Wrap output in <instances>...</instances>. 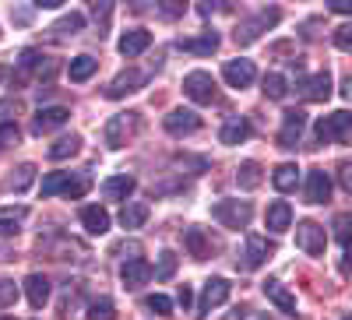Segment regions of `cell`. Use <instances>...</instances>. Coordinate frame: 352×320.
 <instances>
[{
	"label": "cell",
	"instance_id": "obj_1",
	"mask_svg": "<svg viewBox=\"0 0 352 320\" xmlns=\"http://www.w3.org/2000/svg\"><path fill=\"white\" fill-rule=\"evenodd\" d=\"M317 141L320 144H352V113L338 109L317 120Z\"/></svg>",
	"mask_w": 352,
	"mask_h": 320
},
{
	"label": "cell",
	"instance_id": "obj_2",
	"mask_svg": "<svg viewBox=\"0 0 352 320\" xmlns=\"http://www.w3.org/2000/svg\"><path fill=\"white\" fill-rule=\"evenodd\" d=\"M184 92H187V99H194L197 106H212V102L219 99L215 78H212L208 71H190V74L184 78Z\"/></svg>",
	"mask_w": 352,
	"mask_h": 320
},
{
	"label": "cell",
	"instance_id": "obj_3",
	"mask_svg": "<svg viewBox=\"0 0 352 320\" xmlns=\"http://www.w3.org/2000/svg\"><path fill=\"white\" fill-rule=\"evenodd\" d=\"M212 215H215V222H222L226 229H247L254 208H250V201H219V205L212 208Z\"/></svg>",
	"mask_w": 352,
	"mask_h": 320
},
{
	"label": "cell",
	"instance_id": "obj_4",
	"mask_svg": "<svg viewBox=\"0 0 352 320\" xmlns=\"http://www.w3.org/2000/svg\"><path fill=\"white\" fill-rule=\"evenodd\" d=\"M88 190V180H71V172H50L43 180V197H53V194H67V197H81Z\"/></svg>",
	"mask_w": 352,
	"mask_h": 320
},
{
	"label": "cell",
	"instance_id": "obj_5",
	"mask_svg": "<svg viewBox=\"0 0 352 320\" xmlns=\"http://www.w3.org/2000/svg\"><path fill=\"white\" fill-rule=\"evenodd\" d=\"M278 18H282V14H278L275 8H272V11H257L250 21H243V25L236 28V43H240V46H250L261 32H268V28H272Z\"/></svg>",
	"mask_w": 352,
	"mask_h": 320
},
{
	"label": "cell",
	"instance_id": "obj_6",
	"mask_svg": "<svg viewBox=\"0 0 352 320\" xmlns=\"http://www.w3.org/2000/svg\"><path fill=\"white\" fill-rule=\"evenodd\" d=\"M296 247L310 257H320L328 247V236H324V229H320L317 222H300L296 225Z\"/></svg>",
	"mask_w": 352,
	"mask_h": 320
},
{
	"label": "cell",
	"instance_id": "obj_7",
	"mask_svg": "<svg viewBox=\"0 0 352 320\" xmlns=\"http://www.w3.org/2000/svg\"><path fill=\"white\" fill-rule=\"evenodd\" d=\"M300 95L307 102H328L331 99V74L320 71V74H310L300 81Z\"/></svg>",
	"mask_w": 352,
	"mask_h": 320
},
{
	"label": "cell",
	"instance_id": "obj_8",
	"mask_svg": "<svg viewBox=\"0 0 352 320\" xmlns=\"http://www.w3.org/2000/svg\"><path fill=\"white\" fill-rule=\"evenodd\" d=\"M201 127V116L194 113V109H173L169 116H166V130L173 134V137H184V134H194Z\"/></svg>",
	"mask_w": 352,
	"mask_h": 320
},
{
	"label": "cell",
	"instance_id": "obj_9",
	"mask_svg": "<svg viewBox=\"0 0 352 320\" xmlns=\"http://www.w3.org/2000/svg\"><path fill=\"white\" fill-rule=\"evenodd\" d=\"M303 124H307L303 109H285V127L278 134V148H296V141L303 134Z\"/></svg>",
	"mask_w": 352,
	"mask_h": 320
},
{
	"label": "cell",
	"instance_id": "obj_10",
	"mask_svg": "<svg viewBox=\"0 0 352 320\" xmlns=\"http://www.w3.org/2000/svg\"><path fill=\"white\" fill-rule=\"evenodd\" d=\"M275 253V243L272 240H264V236H257V232H250L247 236V253H243V264L247 268H261L264 260H268Z\"/></svg>",
	"mask_w": 352,
	"mask_h": 320
},
{
	"label": "cell",
	"instance_id": "obj_11",
	"mask_svg": "<svg viewBox=\"0 0 352 320\" xmlns=\"http://www.w3.org/2000/svg\"><path fill=\"white\" fill-rule=\"evenodd\" d=\"M152 275H155V268L148 264V260H141V257L124 260V268H120V278H124V285H127V288H141Z\"/></svg>",
	"mask_w": 352,
	"mask_h": 320
},
{
	"label": "cell",
	"instance_id": "obj_12",
	"mask_svg": "<svg viewBox=\"0 0 352 320\" xmlns=\"http://www.w3.org/2000/svg\"><path fill=\"white\" fill-rule=\"evenodd\" d=\"M67 109L64 106H46V109H39L36 113V120H32V130L36 134H50V130H56V127H64L67 124Z\"/></svg>",
	"mask_w": 352,
	"mask_h": 320
},
{
	"label": "cell",
	"instance_id": "obj_13",
	"mask_svg": "<svg viewBox=\"0 0 352 320\" xmlns=\"http://www.w3.org/2000/svg\"><path fill=\"white\" fill-rule=\"evenodd\" d=\"M226 299H229V282H226V278H212L208 285H204L197 310H201V313H212V310H215V306H222Z\"/></svg>",
	"mask_w": 352,
	"mask_h": 320
},
{
	"label": "cell",
	"instance_id": "obj_14",
	"mask_svg": "<svg viewBox=\"0 0 352 320\" xmlns=\"http://www.w3.org/2000/svg\"><path fill=\"white\" fill-rule=\"evenodd\" d=\"M144 78H148L144 71L131 67V71H124V74H116V78H113V84L106 89V95H109V99H120V95H127V92L141 89V84H144Z\"/></svg>",
	"mask_w": 352,
	"mask_h": 320
},
{
	"label": "cell",
	"instance_id": "obj_15",
	"mask_svg": "<svg viewBox=\"0 0 352 320\" xmlns=\"http://www.w3.org/2000/svg\"><path fill=\"white\" fill-rule=\"evenodd\" d=\"M328 197H331L328 172H324V169H314L310 176H307V201H310V205H324Z\"/></svg>",
	"mask_w": 352,
	"mask_h": 320
},
{
	"label": "cell",
	"instance_id": "obj_16",
	"mask_svg": "<svg viewBox=\"0 0 352 320\" xmlns=\"http://www.w3.org/2000/svg\"><path fill=\"white\" fill-rule=\"evenodd\" d=\"M222 74H226V81L232 84V89H247V84L257 78V71H254L250 60H229Z\"/></svg>",
	"mask_w": 352,
	"mask_h": 320
},
{
	"label": "cell",
	"instance_id": "obj_17",
	"mask_svg": "<svg viewBox=\"0 0 352 320\" xmlns=\"http://www.w3.org/2000/svg\"><path fill=\"white\" fill-rule=\"evenodd\" d=\"M264 296H268L282 313H296V296H292L289 293V288L282 285V282H275V278H268V282H264Z\"/></svg>",
	"mask_w": 352,
	"mask_h": 320
},
{
	"label": "cell",
	"instance_id": "obj_18",
	"mask_svg": "<svg viewBox=\"0 0 352 320\" xmlns=\"http://www.w3.org/2000/svg\"><path fill=\"white\" fill-rule=\"evenodd\" d=\"M25 296L32 303V310H43L50 299V278L46 275H28L25 278Z\"/></svg>",
	"mask_w": 352,
	"mask_h": 320
},
{
	"label": "cell",
	"instance_id": "obj_19",
	"mask_svg": "<svg viewBox=\"0 0 352 320\" xmlns=\"http://www.w3.org/2000/svg\"><path fill=\"white\" fill-rule=\"evenodd\" d=\"M152 46V32H144V28H131V32L120 36V53L124 56H138Z\"/></svg>",
	"mask_w": 352,
	"mask_h": 320
},
{
	"label": "cell",
	"instance_id": "obj_20",
	"mask_svg": "<svg viewBox=\"0 0 352 320\" xmlns=\"http://www.w3.org/2000/svg\"><path fill=\"white\" fill-rule=\"evenodd\" d=\"M184 53H197V56H212L219 49V36L215 32H204V36H194V39H180L176 43Z\"/></svg>",
	"mask_w": 352,
	"mask_h": 320
},
{
	"label": "cell",
	"instance_id": "obj_21",
	"mask_svg": "<svg viewBox=\"0 0 352 320\" xmlns=\"http://www.w3.org/2000/svg\"><path fill=\"white\" fill-rule=\"evenodd\" d=\"M272 183H275V190H282V194L296 190V183H300V169L292 165V162H282V165L272 172Z\"/></svg>",
	"mask_w": 352,
	"mask_h": 320
},
{
	"label": "cell",
	"instance_id": "obj_22",
	"mask_svg": "<svg viewBox=\"0 0 352 320\" xmlns=\"http://www.w3.org/2000/svg\"><path fill=\"white\" fill-rule=\"evenodd\" d=\"M131 116L134 113H120V116H113V120H109V127H106V144H109V148H120V144H124V134L131 130Z\"/></svg>",
	"mask_w": 352,
	"mask_h": 320
},
{
	"label": "cell",
	"instance_id": "obj_23",
	"mask_svg": "<svg viewBox=\"0 0 352 320\" xmlns=\"http://www.w3.org/2000/svg\"><path fill=\"white\" fill-rule=\"evenodd\" d=\"M81 222H85V229L92 232V236H102V232H109V215H106V208H85L81 212Z\"/></svg>",
	"mask_w": 352,
	"mask_h": 320
},
{
	"label": "cell",
	"instance_id": "obj_24",
	"mask_svg": "<svg viewBox=\"0 0 352 320\" xmlns=\"http://www.w3.org/2000/svg\"><path fill=\"white\" fill-rule=\"evenodd\" d=\"M184 243H187V250H190L194 260H204V257L212 253V243H208V236H204L201 229H187L184 232Z\"/></svg>",
	"mask_w": 352,
	"mask_h": 320
},
{
	"label": "cell",
	"instance_id": "obj_25",
	"mask_svg": "<svg viewBox=\"0 0 352 320\" xmlns=\"http://www.w3.org/2000/svg\"><path fill=\"white\" fill-rule=\"evenodd\" d=\"M78 148H81V137L78 134H64V137H56L53 144H50V159H71V155H78Z\"/></svg>",
	"mask_w": 352,
	"mask_h": 320
},
{
	"label": "cell",
	"instance_id": "obj_26",
	"mask_svg": "<svg viewBox=\"0 0 352 320\" xmlns=\"http://www.w3.org/2000/svg\"><path fill=\"white\" fill-rule=\"evenodd\" d=\"M292 225V208L285 205V201H275V205L268 208V229L272 232H285Z\"/></svg>",
	"mask_w": 352,
	"mask_h": 320
},
{
	"label": "cell",
	"instance_id": "obj_27",
	"mask_svg": "<svg viewBox=\"0 0 352 320\" xmlns=\"http://www.w3.org/2000/svg\"><path fill=\"white\" fill-rule=\"evenodd\" d=\"M96 67H99V60H96V56L81 53V56H74V60H71L67 74H71V81H88V78L96 74Z\"/></svg>",
	"mask_w": 352,
	"mask_h": 320
},
{
	"label": "cell",
	"instance_id": "obj_28",
	"mask_svg": "<svg viewBox=\"0 0 352 320\" xmlns=\"http://www.w3.org/2000/svg\"><path fill=\"white\" fill-rule=\"evenodd\" d=\"M102 194H106L109 201H127V197L134 194V180H131V176H113V180L102 183Z\"/></svg>",
	"mask_w": 352,
	"mask_h": 320
},
{
	"label": "cell",
	"instance_id": "obj_29",
	"mask_svg": "<svg viewBox=\"0 0 352 320\" xmlns=\"http://www.w3.org/2000/svg\"><path fill=\"white\" fill-rule=\"evenodd\" d=\"M144 222H148V205H141V201L124 205V212H120V225L124 229H141Z\"/></svg>",
	"mask_w": 352,
	"mask_h": 320
},
{
	"label": "cell",
	"instance_id": "obj_30",
	"mask_svg": "<svg viewBox=\"0 0 352 320\" xmlns=\"http://www.w3.org/2000/svg\"><path fill=\"white\" fill-rule=\"evenodd\" d=\"M25 215H28L25 208H0V236H14Z\"/></svg>",
	"mask_w": 352,
	"mask_h": 320
},
{
	"label": "cell",
	"instance_id": "obj_31",
	"mask_svg": "<svg viewBox=\"0 0 352 320\" xmlns=\"http://www.w3.org/2000/svg\"><path fill=\"white\" fill-rule=\"evenodd\" d=\"M219 137H222V144H240V141L250 137V124H247V120H229Z\"/></svg>",
	"mask_w": 352,
	"mask_h": 320
},
{
	"label": "cell",
	"instance_id": "obj_32",
	"mask_svg": "<svg viewBox=\"0 0 352 320\" xmlns=\"http://www.w3.org/2000/svg\"><path fill=\"white\" fill-rule=\"evenodd\" d=\"M261 172H264V169H261V162H243V165H240V172H236V180H240V187H243V190H254V187H261V180H264Z\"/></svg>",
	"mask_w": 352,
	"mask_h": 320
},
{
	"label": "cell",
	"instance_id": "obj_33",
	"mask_svg": "<svg viewBox=\"0 0 352 320\" xmlns=\"http://www.w3.org/2000/svg\"><path fill=\"white\" fill-rule=\"evenodd\" d=\"M81 28H85V14L71 11V14H64L60 21L53 25V32H56V36H74V32H81Z\"/></svg>",
	"mask_w": 352,
	"mask_h": 320
},
{
	"label": "cell",
	"instance_id": "obj_34",
	"mask_svg": "<svg viewBox=\"0 0 352 320\" xmlns=\"http://www.w3.org/2000/svg\"><path fill=\"white\" fill-rule=\"evenodd\" d=\"M176 264H180V260H176V253H173V250H162V253H159L155 278H159V282H169V278L176 275Z\"/></svg>",
	"mask_w": 352,
	"mask_h": 320
},
{
	"label": "cell",
	"instance_id": "obj_35",
	"mask_svg": "<svg viewBox=\"0 0 352 320\" xmlns=\"http://www.w3.org/2000/svg\"><path fill=\"white\" fill-rule=\"evenodd\" d=\"M88 320H116V306H113V299H96L92 306H88Z\"/></svg>",
	"mask_w": 352,
	"mask_h": 320
},
{
	"label": "cell",
	"instance_id": "obj_36",
	"mask_svg": "<svg viewBox=\"0 0 352 320\" xmlns=\"http://www.w3.org/2000/svg\"><path fill=\"white\" fill-rule=\"evenodd\" d=\"M285 92H289V84H285L282 74H268V78H264V95H268V99H285Z\"/></svg>",
	"mask_w": 352,
	"mask_h": 320
},
{
	"label": "cell",
	"instance_id": "obj_37",
	"mask_svg": "<svg viewBox=\"0 0 352 320\" xmlns=\"http://www.w3.org/2000/svg\"><path fill=\"white\" fill-rule=\"evenodd\" d=\"M32 180H36V165H21V169H18V176L8 180V187H11V190H25Z\"/></svg>",
	"mask_w": 352,
	"mask_h": 320
},
{
	"label": "cell",
	"instance_id": "obj_38",
	"mask_svg": "<svg viewBox=\"0 0 352 320\" xmlns=\"http://www.w3.org/2000/svg\"><path fill=\"white\" fill-rule=\"evenodd\" d=\"M144 306H148L152 313H159V317H169V313H173V299H169V296H159V293L144 299Z\"/></svg>",
	"mask_w": 352,
	"mask_h": 320
},
{
	"label": "cell",
	"instance_id": "obj_39",
	"mask_svg": "<svg viewBox=\"0 0 352 320\" xmlns=\"http://www.w3.org/2000/svg\"><path fill=\"white\" fill-rule=\"evenodd\" d=\"M335 236H338L345 247L352 243V215H338V218H335Z\"/></svg>",
	"mask_w": 352,
	"mask_h": 320
},
{
	"label": "cell",
	"instance_id": "obj_40",
	"mask_svg": "<svg viewBox=\"0 0 352 320\" xmlns=\"http://www.w3.org/2000/svg\"><path fill=\"white\" fill-rule=\"evenodd\" d=\"M335 46H338V49H345V53H352V25L335 28Z\"/></svg>",
	"mask_w": 352,
	"mask_h": 320
},
{
	"label": "cell",
	"instance_id": "obj_41",
	"mask_svg": "<svg viewBox=\"0 0 352 320\" xmlns=\"http://www.w3.org/2000/svg\"><path fill=\"white\" fill-rule=\"evenodd\" d=\"M14 296H18V285L8 282V278H0V306H11Z\"/></svg>",
	"mask_w": 352,
	"mask_h": 320
},
{
	"label": "cell",
	"instance_id": "obj_42",
	"mask_svg": "<svg viewBox=\"0 0 352 320\" xmlns=\"http://www.w3.org/2000/svg\"><path fill=\"white\" fill-rule=\"evenodd\" d=\"M8 144H18V127L14 124L0 127V148H8Z\"/></svg>",
	"mask_w": 352,
	"mask_h": 320
},
{
	"label": "cell",
	"instance_id": "obj_43",
	"mask_svg": "<svg viewBox=\"0 0 352 320\" xmlns=\"http://www.w3.org/2000/svg\"><path fill=\"white\" fill-rule=\"evenodd\" d=\"M338 183L352 194V162H342V165H338Z\"/></svg>",
	"mask_w": 352,
	"mask_h": 320
},
{
	"label": "cell",
	"instance_id": "obj_44",
	"mask_svg": "<svg viewBox=\"0 0 352 320\" xmlns=\"http://www.w3.org/2000/svg\"><path fill=\"white\" fill-rule=\"evenodd\" d=\"M109 14H113V4H92V18H96L99 25H106Z\"/></svg>",
	"mask_w": 352,
	"mask_h": 320
},
{
	"label": "cell",
	"instance_id": "obj_45",
	"mask_svg": "<svg viewBox=\"0 0 352 320\" xmlns=\"http://www.w3.org/2000/svg\"><path fill=\"white\" fill-rule=\"evenodd\" d=\"M335 14H352V0H331V4H328Z\"/></svg>",
	"mask_w": 352,
	"mask_h": 320
},
{
	"label": "cell",
	"instance_id": "obj_46",
	"mask_svg": "<svg viewBox=\"0 0 352 320\" xmlns=\"http://www.w3.org/2000/svg\"><path fill=\"white\" fill-rule=\"evenodd\" d=\"M159 11H162L166 18H176V14H184V4H173V0H169V4H162Z\"/></svg>",
	"mask_w": 352,
	"mask_h": 320
},
{
	"label": "cell",
	"instance_id": "obj_47",
	"mask_svg": "<svg viewBox=\"0 0 352 320\" xmlns=\"http://www.w3.org/2000/svg\"><path fill=\"white\" fill-rule=\"evenodd\" d=\"M176 299H180V306L187 310V306L194 303V293H190V285H184V288H180V296H176Z\"/></svg>",
	"mask_w": 352,
	"mask_h": 320
},
{
	"label": "cell",
	"instance_id": "obj_48",
	"mask_svg": "<svg viewBox=\"0 0 352 320\" xmlns=\"http://www.w3.org/2000/svg\"><path fill=\"white\" fill-rule=\"evenodd\" d=\"M247 313H250L247 306H236V310H232V313H226L222 320H247Z\"/></svg>",
	"mask_w": 352,
	"mask_h": 320
},
{
	"label": "cell",
	"instance_id": "obj_49",
	"mask_svg": "<svg viewBox=\"0 0 352 320\" xmlns=\"http://www.w3.org/2000/svg\"><path fill=\"white\" fill-rule=\"evenodd\" d=\"M60 4H64V0H36V8H39V11H43V8H46V11H56Z\"/></svg>",
	"mask_w": 352,
	"mask_h": 320
},
{
	"label": "cell",
	"instance_id": "obj_50",
	"mask_svg": "<svg viewBox=\"0 0 352 320\" xmlns=\"http://www.w3.org/2000/svg\"><path fill=\"white\" fill-rule=\"evenodd\" d=\"M212 11H215V4H197V14H201V18H208Z\"/></svg>",
	"mask_w": 352,
	"mask_h": 320
},
{
	"label": "cell",
	"instance_id": "obj_51",
	"mask_svg": "<svg viewBox=\"0 0 352 320\" xmlns=\"http://www.w3.org/2000/svg\"><path fill=\"white\" fill-rule=\"evenodd\" d=\"M349 268H352V243L345 247V271H349Z\"/></svg>",
	"mask_w": 352,
	"mask_h": 320
},
{
	"label": "cell",
	"instance_id": "obj_52",
	"mask_svg": "<svg viewBox=\"0 0 352 320\" xmlns=\"http://www.w3.org/2000/svg\"><path fill=\"white\" fill-rule=\"evenodd\" d=\"M4 78H8V71H4V67H0V81H4Z\"/></svg>",
	"mask_w": 352,
	"mask_h": 320
},
{
	"label": "cell",
	"instance_id": "obj_53",
	"mask_svg": "<svg viewBox=\"0 0 352 320\" xmlns=\"http://www.w3.org/2000/svg\"><path fill=\"white\" fill-rule=\"evenodd\" d=\"M0 320H14V317H0Z\"/></svg>",
	"mask_w": 352,
	"mask_h": 320
}]
</instances>
